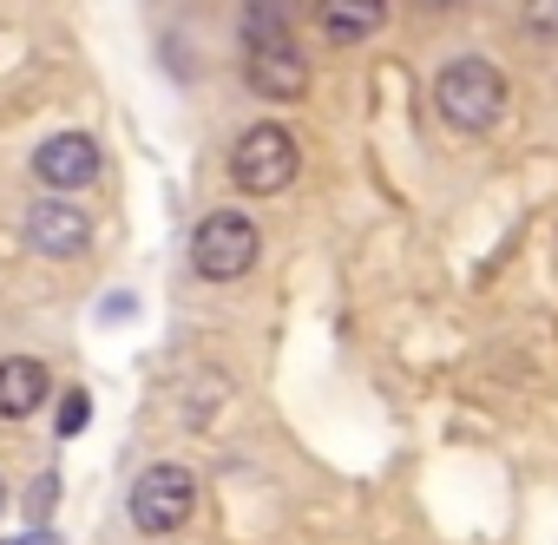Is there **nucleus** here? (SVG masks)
Instances as JSON below:
<instances>
[{
	"instance_id": "nucleus-1",
	"label": "nucleus",
	"mask_w": 558,
	"mask_h": 545,
	"mask_svg": "<svg viewBox=\"0 0 558 545\" xmlns=\"http://www.w3.org/2000/svg\"><path fill=\"white\" fill-rule=\"evenodd\" d=\"M434 112H440L453 132H466V138L493 132V125L506 119V73H499L493 60H480V53L447 60V66L434 73Z\"/></svg>"
},
{
	"instance_id": "nucleus-2",
	"label": "nucleus",
	"mask_w": 558,
	"mask_h": 545,
	"mask_svg": "<svg viewBox=\"0 0 558 545\" xmlns=\"http://www.w3.org/2000/svg\"><path fill=\"white\" fill-rule=\"evenodd\" d=\"M191 512H197V480H191V467H178V460L145 467V473L132 480V493H125V519H132V532H145V538L184 532Z\"/></svg>"
},
{
	"instance_id": "nucleus-3",
	"label": "nucleus",
	"mask_w": 558,
	"mask_h": 545,
	"mask_svg": "<svg viewBox=\"0 0 558 545\" xmlns=\"http://www.w3.org/2000/svg\"><path fill=\"white\" fill-rule=\"evenodd\" d=\"M256 256H263V230H256L243 210H210V217L197 223V237H191V269H197L204 283H236V277H250Z\"/></svg>"
},
{
	"instance_id": "nucleus-4",
	"label": "nucleus",
	"mask_w": 558,
	"mask_h": 545,
	"mask_svg": "<svg viewBox=\"0 0 558 545\" xmlns=\"http://www.w3.org/2000/svg\"><path fill=\"white\" fill-rule=\"evenodd\" d=\"M296 138L283 132V125H250L243 138H236V152H230V184L243 191V197H276V191H290L296 184Z\"/></svg>"
},
{
	"instance_id": "nucleus-5",
	"label": "nucleus",
	"mask_w": 558,
	"mask_h": 545,
	"mask_svg": "<svg viewBox=\"0 0 558 545\" xmlns=\"http://www.w3.org/2000/svg\"><path fill=\"white\" fill-rule=\"evenodd\" d=\"M243 73H250V86H256L263 99H276V106H290V99H303V93H310V60H303L296 34H263V40H243Z\"/></svg>"
},
{
	"instance_id": "nucleus-6",
	"label": "nucleus",
	"mask_w": 558,
	"mask_h": 545,
	"mask_svg": "<svg viewBox=\"0 0 558 545\" xmlns=\"http://www.w3.org/2000/svg\"><path fill=\"white\" fill-rule=\"evenodd\" d=\"M27 243H34V256H47V263H73V256L93 250V217H86L80 204H66V197H40V204L27 210Z\"/></svg>"
},
{
	"instance_id": "nucleus-7",
	"label": "nucleus",
	"mask_w": 558,
	"mask_h": 545,
	"mask_svg": "<svg viewBox=\"0 0 558 545\" xmlns=\"http://www.w3.org/2000/svg\"><path fill=\"white\" fill-rule=\"evenodd\" d=\"M34 178L47 191H86L99 178V138L93 132H53L40 152H34Z\"/></svg>"
},
{
	"instance_id": "nucleus-8",
	"label": "nucleus",
	"mask_w": 558,
	"mask_h": 545,
	"mask_svg": "<svg viewBox=\"0 0 558 545\" xmlns=\"http://www.w3.org/2000/svg\"><path fill=\"white\" fill-rule=\"evenodd\" d=\"M388 21V0H316V34L329 47H355V40H375Z\"/></svg>"
},
{
	"instance_id": "nucleus-9",
	"label": "nucleus",
	"mask_w": 558,
	"mask_h": 545,
	"mask_svg": "<svg viewBox=\"0 0 558 545\" xmlns=\"http://www.w3.org/2000/svg\"><path fill=\"white\" fill-rule=\"evenodd\" d=\"M47 388H53L47 362L8 355V362H0V421H27L34 408H47Z\"/></svg>"
},
{
	"instance_id": "nucleus-10",
	"label": "nucleus",
	"mask_w": 558,
	"mask_h": 545,
	"mask_svg": "<svg viewBox=\"0 0 558 545\" xmlns=\"http://www.w3.org/2000/svg\"><path fill=\"white\" fill-rule=\"evenodd\" d=\"M519 27H525L532 40L558 47V0H525V8H519Z\"/></svg>"
},
{
	"instance_id": "nucleus-11",
	"label": "nucleus",
	"mask_w": 558,
	"mask_h": 545,
	"mask_svg": "<svg viewBox=\"0 0 558 545\" xmlns=\"http://www.w3.org/2000/svg\"><path fill=\"white\" fill-rule=\"evenodd\" d=\"M86 421H93V395H86V388H73V395L60 401V414H53V434H60V440H73Z\"/></svg>"
},
{
	"instance_id": "nucleus-12",
	"label": "nucleus",
	"mask_w": 558,
	"mask_h": 545,
	"mask_svg": "<svg viewBox=\"0 0 558 545\" xmlns=\"http://www.w3.org/2000/svg\"><path fill=\"white\" fill-rule=\"evenodd\" d=\"M132 316V296H106V323H125Z\"/></svg>"
},
{
	"instance_id": "nucleus-13",
	"label": "nucleus",
	"mask_w": 558,
	"mask_h": 545,
	"mask_svg": "<svg viewBox=\"0 0 558 545\" xmlns=\"http://www.w3.org/2000/svg\"><path fill=\"white\" fill-rule=\"evenodd\" d=\"M0 545H60L53 532H21V538H0Z\"/></svg>"
},
{
	"instance_id": "nucleus-14",
	"label": "nucleus",
	"mask_w": 558,
	"mask_h": 545,
	"mask_svg": "<svg viewBox=\"0 0 558 545\" xmlns=\"http://www.w3.org/2000/svg\"><path fill=\"white\" fill-rule=\"evenodd\" d=\"M414 8H427V14H447V8H466V0H414Z\"/></svg>"
},
{
	"instance_id": "nucleus-15",
	"label": "nucleus",
	"mask_w": 558,
	"mask_h": 545,
	"mask_svg": "<svg viewBox=\"0 0 558 545\" xmlns=\"http://www.w3.org/2000/svg\"><path fill=\"white\" fill-rule=\"evenodd\" d=\"M0 512H8V480H0Z\"/></svg>"
}]
</instances>
